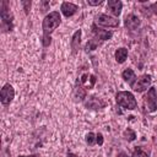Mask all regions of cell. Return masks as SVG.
I'll list each match as a JSON object with an SVG mask.
<instances>
[{"mask_svg":"<svg viewBox=\"0 0 157 157\" xmlns=\"http://www.w3.org/2000/svg\"><path fill=\"white\" fill-rule=\"evenodd\" d=\"M61 23V16L59 11H52L48 15H45L43 23H42V29H43V37H42V43L43 47H49L52 43V33L59 27Z\"/></svg>","mask_w":157,"mask_h":157,"instance_id":"cell-1","label":"cell"},{"mask_svg":"<svg viewBox=\"0 0 157 157\" xmlns=\"http://www.w3.org/2000/svg\"><path fill=\"white\" fill-rule=\"evenodd\" d=\"M115 101H117V104L120 105L121 108H125V109H129V110H132L137 107V102L134 97V94L129 91H120L115 94Z\"/></svg>","mask_w":157,"mask_h":157,"instance_id":"cell-2","label":"cell"},{"mask_svg":"<svg viewBox=\"0 0 157 157\" xmlns=\"http://www.w3.org/2000/svg\"><path fill=\"white\" fill-rule=\"evenodd\" d=\"M0 17H1V27L4 31H12L13 28V15L7 6V1H1L0 5Z\"/></svg>","mask_w":157,"mask_h":157,"instance_id":"cell-3","label":"cell"},{"mask_svg":"<svg viewBox=\"0 0 157 157\" xmlns=\"http://www.w3.org/2000/svg\"><path fill=\"white\" fill-rule=\"evenodd\" d=\"M144 107L148 113H153L157 109V91L155 87H150L144 96Z\"/></svg>","mask_w":157,"mask_h":157,"instance_id":"cell-4","label":"cell"},{"mask_svg":"<svg viewBox=\"0 0 157 157\" xmlns=\"http://www.w3.org/2000/svg\"><path fill=\"white\" fill-rule=\"evenodd\" d=\"M151 82H152L151 75L144 74V75H141L140 77L136 78V81H135V83L132 85L131 88H132L135 92L141 93V92H144V91H146V90H148V88L151 87Z\"/></svg>","mask_w":157,"mask_h":157,"instance_id":"cell-5","label":"cell"},{"mask_svg":"<svg viewBox=\"0 0 157 157\" xmlns=\"http://www.w3.org/2000/svg\"><path fill=\"white\" fill-rule=\"evenodd\" d=\"M94 23L96 25H99L102 27H118L119 26V20L115 18V17H112V16H108L105 13H99L96 16V20H94Z\"/></svg>","mask_w":157,"mask_h":157,"instance_id":"cell-6","label":"cell"},{"mask_svg":"<svg viewBox=\"0 0 157 157\" xmlns=\"http://www.w3.org/2000/svg\"><path fill=\"white\" fill-rule=\"evenodd\" d=\"M15 97V90L13 87L10 85V83H6L4 85V87L1 88V92H0V101L4 105H9L12 99Z\"/></svg>","mask_w":157,"mask_h":157,"instance_id":"cell-7","label":"cell"},{"mask_svg":"<svg viewBox=\"0 0 157 157\" xmlns=\"http://www.w3.org/2000/svg\"><path fill=\"white\" fill-rule=\"evenodd\" d=\"M91 29H92V33H93V38L98 39V40H99V42H102V43H103L104 40H109V39L113 37V32H112V31L102 29V28L97 27V25H96V23H93V25H92Z\"/></svg>","mask_w":157,"mask_h":157,"instance_id":"cell-8","label":"cell"},{"mask_svg":"<svg viewBox=\"0 0 157 157\" xmlns=\"http://www.w3.org/2000/svg\"><path fill=\"white\" fill-rule=\"evenodd\" d=\"M87 96V90L86 87L82 85V82L80 81V78L77 77L75 86H74V92H72V97L75 102H82Z\"/></svg>","mask_w":157,"mask_h":157,"instance_id":"cell-9","label":"cell"},{"mask_svg":"<svg viewBox=\"0 0 157 157\" xmlns=\"http://www.w3.org/2000/svg\"><path fill=\"white\" fill-rule=\"evenodd\" d=\"M77 10H78L77 5H75L72 2H67V1L63 2L60 6V11L65 17H71L72 15H75L77 12Z\"/></svg>","mask_w":157,"mask_h":157,"instance_id":"cell-10","label":"cell"},{"mask_svg":"<svg viewBox=\"0 0 157 157\" xmlns=\"http://www.w3.org/2000/svg\"><path fill=\"white\" fill-rule=\"evenodd\" d=\"M140 23H141V21L135 13H129V15L125 16L124 25L128 29H136L140 26Z\"/></svg>","mask_w":157,"mask_h":157,"instance_id":"cell-11","label":"cell"},{"mask_svg":"<svg viewBox=\"0 0 157 157\" xmlns=\"http://www.w3.org/2000/svg\"><path fill=\"white\" fill-rule=\"evenodd\" d=\"M107 9L110 11V13H113L115 17H118L121 13V9H123V2L120 0H108L107 2Z\"/></svg>","mask_w":157,"mask_h":157,"instance_id":"cell-12","label":"cell"},{"mask_svg":"<svg viewBox=\"0 0 157 157\" xmlns=\"http://www.w3.org/2000/svg\"><path fill=\"white\" fill-rule=\"evenodd\" d=\"M86 108H90V109H101L105 105V103L97 96H90L87 102L85 103Z\"/></svg>","mask_w":157,"mask_h":157,"instance_id":"cell-13","label":"cell"},{"mask_svg":"<svg viewBox=\"0 0 157 157\" xmlns=\"http://www.w3.org/2000/svg\"><path fill=\"white\" fill-rule=\"evenodd\" d=\"M81 29H77L74 34H72V38H71V42H70V47H71V50H72V54H76L78 48H80V44H81Z\"/></svg>","mask_w":157,"mask_h":157,"instance_id":"cell-14","label":"cell"},{"mask_svg":"<svg viewBox=\"0 0 157 157\" xmlns=\"http://www.w3.org/2000/svg\"><path fill=\"white\" fill-rule=\"evenodd\" d=\"M121 76H123V78H124V81L130 85V87H132V85L135 83V81H136V78H137V77H136V74L134 72L132 69H125V70L123 71Z\"/></svg>","mask_w":157,"mask_h":157,"instance_id":"cell-15","label":"cell"},{"mask_svg":"<svg viewBox=\"0 0 157 157\" xmlns=\"http://www.w3.org/2000/svg\"><path fill=\"white\" fill-rule=\"evenodd\" d=\"M128 58V49L121 47V48H118L115 50V61L118 64H123Z\"/></svg>","mask_w":157,"mask_h":157,"instance_id":"cell-16","label":"cell"},{"mask_svg":"<svg viewBox=\"0 0 157 157\" xmlns=\"http://www.w3.org/2000/svg\"><path fill=\"white\" fill-rule=\"evenodd\" d=\"M102 44V42H99L98 39H96V38H91V39H88L87 40V43H86V45H85V50L86 52H91V50H94L98 45H101Z\"/></svg>","mask_w":157,"mask_h":157,"instance_id":"cell-17","label":"cell"},{"mask_svg":"<svg viewBox=\"0 0 157 157\" xmlns=\"http://www.w3.org/2000/svg\"><path fill=\"white\" fill-rule=\"evenodd\" d=\"M123 136H124V139L128 140V141H134V140L136 139V134H135V131H132L131 129H126V130H124Z\"/></svg>","mask_w":157,"mask_h":157,"instance_id":"cell-18","label":"cell"},{"mask_svg":"<svg viewBox=\"0 0 157 157\" xmlns=\"http://www.w3.org/2000/svg\"><path fill=\"white\" fill-rule=\"evenodd\" d=\"M86 142H87L88 146H93V145L96 144V134L88 132V134L86 135Z\"/></svg>","mask_w":157,"mask_h":157,"instance_id":"cell-19","label":"cell"},{"mask_svg":"<svg viewBox=\"0 0 157 157\" xmlns=\"http://www.w3.org/2000/svg\"><path fill=\"white\" fill-rule=\"evenodd\" d=\"M131 157H148V155H147L144 150H141V148H136V150L132 152Z\"/></svg>","mask_w":157,"mask_h":157,"instance_id":"cell-20","label":"cell"},{"mask_svg":"<svg viewBox=\"0 0 157 157\" xmlns=\"http://www.w3.org/2000/svg\"><path fill=\"white\" fill-rule=\"evenodd\" d=\"M87 4L90 6H98V5L103 4V0H87Z\"/></svg>","mask_w":157,"mask_h":157,"instance_id":"cell-21","label":"cell"},{"mask_svg":"<svg viewBox=\"0 0 157 157\" xmlns=\"http://www.w3.org/2000/svg\"><path fill=\"white\" fill-rule=\"evenodd\" d=\"M96 142H97L99 146H102V145H103V135H102L101 132L96 134Z\"/></svg>","mask_w":157,"mask_h":157,"instance_id":"cell-22","label":"cell"},{"mask_svg":"<svg viewBox=\"0 0 157 157\" xmlns=\"http://www.w3.org/2000/svg\"><path fill=\"white\" fill-rule=\"evenodd\" d=\"M21 4L23 5V10L26 11V13H28V10L31 7V1H21Z\"/></svg>","mask_w":157,"mask_h":157,"instance_id":"cell-23","label":"cell"},{"mask_svg":"<svg viewBox=\"0 0 157 157\" xmlns=\"http://www.w3.org/2000/svg\"><path fill=\"white\" fill-rule=\"evenodd\" d=\"M40 5H42V11H45L47 7H49V1H42Z\"/></svg>","mask_w":157,"mask_h":157,"instance_id":"cell-24","label":"cell"},{"mask_svg":"<svg viewBox=\"0 0 157 157\" xmlns=\"http://www.w3.org/2000/svg\"><path fill=\"white\" fill-rule=\"evenodd\" d=\"M151 9H152V12H153L155 15H157V1H156L155 4H152V6H151Z\"/></svg>","mask_w":157,"mask_h":157,"instance_id":"cell-25","label":"cell"},{"mask_svg":"<svg viewBox=\"0 0 157 157\" xmlns=\"http://www.w3.org/2000/svg\"><path fill=\"white\" fill-rule=\"evenodd\" d=\"M66 157H78V156H76V155H75V153H72V152H67Z\"/></svg>","mask_w":157,"mask_h":157,"instance_id":"cell-26","label":"cell"},{"mask_svg":"<svg viewBox=\"0 0 157 157\" xmlns=\"http://www.w3.org/2000/svg\"><path fill=\"white\" fill-rule=\"evenodd\" d=\"M18 157H26V156H18Z\"/></svg>","mask_w":157,"mask_h":157,"instance_id":"cell-27","label":"cell"}]
</instances>
